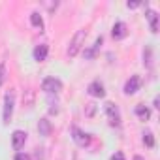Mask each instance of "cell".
I'll list each match as a JSON object with an SVG mask.
<instances>
[{"mask_svg": "<svg viewBox=\"0 0 160 160\" xmlns=\"http://www.w3.org/2000/svg\"><path fill=\"white\" fill-rule=\"evenodd\" d=\"M132 160H145V158H143V156H139V154H136V156H134Z\"/></svg>", "mask_w": 160, "mask_h": 160, "instance_id": "obj_22", "label": "cell"}, {"mask_svg": "<svg viewBox=\"0 0 160 160\" xmlns=\"http://www.w3.org/2000/svg\"><path fill=\"white\" fill-rule=\"evenodd\" d=\"M13 104H15V94H13V91H10V92L4 96V122H6V124L12 121V115H13Z\"/></svg>", "mask_w": 160, "mask_h": 160, "instance_id": "obj_3", "label": "cell"}, {"mask_svg": "<svg viewBox=\"0 0 160 160\" xmlns=\"http://www.w3.org/2000/svg\"><path fill=\"white\" fill-rule=\"evenodd\" d=\"M13 160H30V156H28V154H27V152H17V154H15V158H13Z\"/></svg>", "mask_w": 160, "mask_h": 160, "instance_id": "obj_19", "label": "cell"}, {"mask_svg": "<svg viewBox=\"0 0 160 160\" xmlns=\"http://www.w3.org/2000/svg\"><path fill=\"white\" fill-rule=\"evenodd\" d=\"M147 19L151 25V32H158V13L154 10H147Z\"/></svg>", "mask_w": 160, "mask_h": 160, "instance_id": "obj_12", "label": "cell"}, {"mask_svg": "<svg viewBox=\"0 0 160 160\" xmlns=\"http://www.w3.org/2000/svg\"><path fill=\"white\" fill-rule=\"evenodd\" d=\"M51 130H53L51 122H49L47 119H40V122H38V132H40L42 136H51Z\"/></svg>", "mask_w": 160, "mask_h": 160, "instance_id": "obj_13", "label": "cell"}, {"mask_svg": "<svg viewBox=\"0 0 160 160\" xmlns=\"http://www.w3.org/2000/svg\"><path fill=\"white\" fill-rule=\"evenodd\" d=\"M126 34H128L126 25H124L122 21H117V23L113 25V28H111V36H113V40H122V38H126Z\"/></svg>", "mask_w": 160, "mask_h": 160, "instance_id": "obj_8", "label": "cell"}, {"mask_svg": "<svg viewBox=\"0 0 160 160\" xmlns=\"http://www.w3.org/2000/svg\"><path fill=\"white\" fill-rule=\"evenodd\" d=\"M111 160H126V158H124V154H122V152H115V154L111 156Z\"/></svg>", "mask_w": 160, "mask_h": 160, "instance_id": "obj_20", "label": "cell"}, {"mask_svg": "<svg viewBox=\"0 0 160 160\" xmlns=\"http://www.w3.org/2000/svg\"><path fill=\"white\" fill-rule=\"evenodd\" d=\"M139 87H141V77L139 75H132L128 81L124 83V94L132 96V94H136L139 91Z\"/></svg>", "mask_w": 160, "mask_h": 160, "instance_id": "obj_6", "label": "cell"}, {"mask_svg": "<svg viewBox=\"0 0 160 160\" xmlns=\"http://www.w3.org/2000/svg\"><path fill=\"white\" fill-rule=\"evenodd\" d=\"M72 138H73V141L79 145V147H87L89 143H91V134H87V132H83V130H79L77 126H73L72 128Z\"/></svg>", "mask_w": 160, "mask_h": 160, "instance_id": "obj_5", "label": "cell"}, {"mask_svg": "<svg viewBox=\"0 0 160 160\" xmlns=\"http://www.w3.org/2000/svg\"><path fill=\"white\" fill-rule=\"evenodd\" d=\"M47 53H49L47 43H40V45H36V47H34V60H36V62H43V60L47 58Z\"/></svg>", "mask_w": 160, "mask_h": 160, "instance_id": "obj_10", "label": "cell"}, {"mask_svg": "<svg viewBox=\"0 0 160 160\" xmlns=\"http://www.w3.org/2000/svg\"><path fill=\"white\" fill-rule=\"evenodd\" d=\"M143 143H145L147 147H154V138H152L151 132H145V134H143Z\"/></svg>", "mask_w": 160, "mask_h": 160, "instance_id": "obj_16", "label": "cell"}, {"mask_svg": "<svg viewBox=\"0 0 160 160\" xmlns=\"http://www.w3.org/2000/svg\"><path fill=\"white\" fill-rule=\"evenodd\" d=\"M102 42H104V38L100 36V38H96V42L92 43V47H89V49H85L83 51V57L85 58H94L96 57V53H98V49H100V45H102Z\"/></svg>", "mask_w": 160, "mask_h": 160, "instance_id": "obj_11", "label": "cell"}, {"mask_svg": "<svg viewBox=\"0 0 160 160\" xmlns=\"http://www.w3.org/2000/svg\"><path fill=\"white\" fill-rule=\"evenodd\" d=\"M106 115H108L111 126H119L121 124V111H119V108L115 104H111V102L106 104Z\"/></svg>", "mask_w": 160, "mask_h": 160, "instance_id": "obj_4", "label": "cell"}, {"mask_svg": "<svg viewBox=\"0 0 160 160\" xmlns=\"http://www.w3.org/2000/svg\"><path fill=\"white\" fill-rule=\"evenodd\" d=\"M25 141H27V132H23V130H15V132L12 134V145H13L15 151H21L23 145H25Z\"/></svg>", "mask_w": 160, "mask_h": 160, "instance_id": "obj_7", "label": "cell"}, {"mask_svg": "<svg viewBox=\"0 0 160 160\" xmlns=\"http://www.w3.org/2000/svg\"><path fill=\"white\" fill-rule=\"evenodd\" d=\"M4 79H6V66L0 64V85H4Z\"/></svg>", "mask_w": 160, "mask_h": 160, "instance_id": "obj_18", "label": "cell"}, {"mask_svg": "<svg viewBox=\"0 0 160 160\" xmlns=\"http://www.w3.org/2000/svg\"><path fill=\"white\" fill-rule=\"evenodd\" d=\"M87 91H89V94L94 96V98H104V96H106V89H104V85H102L100 81H92Z\"/></svg>", "mask_w": 160, "mask_h": 160, "instance_id": "obj_9", "label": "cell"}, {"mask_svg": "<svg viewBox=\"0 0 160 160\" xmlns=\"http://www.w3.org/2000/svg\"><path fill=\"white\" fill-rule=\"evenodd\" d=\"M42 91H45L47 94H58L62 91V81L57 77H45L42 83Z\"/></svg>", "mask_w": 160, "mask_h": 160, "instance_id": "obj_2", "label": "cell"}, {"mask_svg": "<svg viewBox=\"0 0 160 160\" xmlns=\"http://www.w3.org/2000/svg\"><path fill=\"white\" fill-rule=\"evenodd\" d=\"M30 23H32L36 28H40V30L43 28V19H42V15H40L38 12H32V13H30Z\"/></svg>", "mask_w": 160, "mask_h": 160, "instance_id": "obj_15", "label": "cell"}, {"mask_svg": "<svg viewBox=\"0 0 160 160\" xmlns=\"http://www.w3.org/2000/svg\"><path fill=\"white\" fill-rule=\"evenodd\" d=\"M85 38H87V30L81 28V30H77L70 42V47H68V57H75L79 51H81V47L85 45Z\"/></svg>", "mask_w": 160, "mask_h": 160, "instance_id": "obj_1", "label": "cell"}, {"mask_svg": "<svg viewBox=\"0 0 160 160\" xmlns=\"http://www.w3.org/2000/svg\"><path fill=\"white\" fill-rule=\"evenodd\" d=\"M126 6H128V8H138L139 2H126Z\"/></svg>", "mask_w": 160, "mask_h": 160, "instance_id": "obj_21", "label": "cell"}, {"mask_svg": "<svg viewBox=\"0 0 160 160\" xmlns=\"http://www.w3.org/2000/svg\"><path fill=\"white\" fill-rule=\"evenodd\" d=\"M136 115H138L141 121H149V117H151V109L145 108V106H136Z\"/></svg>", "mask_w": 160, "mask_h": 160, "instance_id": "obj_14", "label": "cell"}, {"mask_svg": "<svg viewBox=\"0 0 160 160\" xmlns=\"http://www.w3.org/2000/svg\"><path fill=\"white\" fill-rule=\"evenodd\" d=\"M151 62H152V60H151V49L147 47V49L143 51V64H147V66H151Z\"/></svg>", "mask_w": 160, "mask_h": 160, "instance_id": "obj_17", "label": "cell"}]
</instances>
